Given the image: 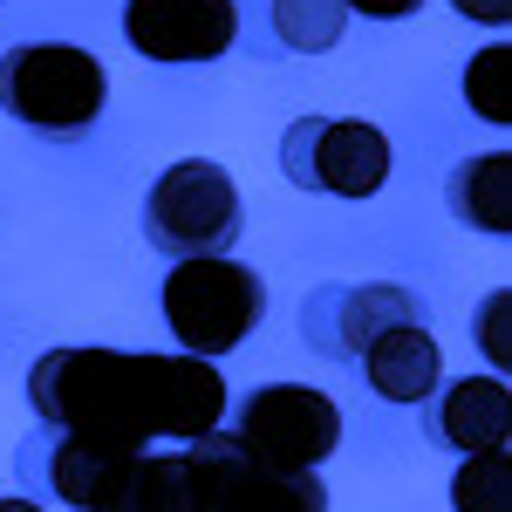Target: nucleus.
Wrapping results in <instances>:
<instances>
[{
  "label": "nucleus",
  "instance_id": "5",
  "mask_svg": "<svg viewBox=\"0 0 512 512\" xmlns=\"http://www.w3.org/2000/svg\"><path fill=\"white\" fill-rule=\"evenodd\" d=\"M267 321V280L239 267L233 253L212 260H171L164 274V328L178 335L185 355H226Z\"/></svg>",
  "mask_w": 512,
  "mask_h": 512
},
{
  "label": "nucleus",
  "instance_id": "14",
  "mask_svg": "<svg viewBox=\"0 0 512 512\" xmlns=\"http://www.w3.org/2000/svg\"><path fill=\"white\" fill-rule=\"evenodd\" d=\"M267 7H274V41L294 55H328L349 28L342 0H267Z\"/></svg>",
  "mask_w": 512,
  "mask_h": 512
},
{
  "label": "nucleus",
  "instance_id": "17",
  "mask_svg": "<svg viewBox=\"0 0 512 512\" xmlns=\"http://www.w3.org/2000/svg\"><path fill=\"white\" fill-rule=\"evenodd\" d=\"M478 355L492 362V369H506L512 376V294H485L478 301Z\"/></svg>",
  "mask_w": 512,
  "mask_h": 512
},
{
  "label": "nucleus",
  "instance_id": "3",
  "mask_svg": "<svg viewBox=\"0 0 512 512\" xmlns=\"http://www.w3.org/2000/svg\"><path fill=\"white\" fill-rule=\"evenodd\" d=\"M110 103V76L89 48L69 41H21L0 55V110L55 144H76L89 137V123L103 117Z\"/></svg>",
  "mask_w": 512,
  "mask_h": 512
},
{
  "label": "nucleus",
  "instance_id": "9",
  "mask_svg": "<svg viewBox=\"0 0 512 512\" xmlns=\"http://www.w3.org/2000/svg\"><path fill=\"white\" fill-rule=\"evenodd\" d=\"M123 35L151 62H219L239 41L233 0H130Z\"/></svg>",
  "mask_w": 512,
  "mask_h": 512
},
{
  "label": "nucleus",
  "instance_id": "19",
  "mask_svg": "<svg viewBox=\"0 0 512 512\" xmlns=\"http://www.w3.org/2000/svg\"><path fill=\"white\" fill-rule=\"evenodd\" d=\"M342 7H355V14H369V21H403V14H417L424 0H342Z\"/></svg>",
  "mask_w": 512,
  "mask_h": 512
},
{
  "label": "nucleus",
  "instance_id": "13",
  "mask_svg": "<svg viewBox=\"0 0 512 512\" xmlns=\"http://www.w3.org/2000/svg\"><path fill=\"white\" fill-rule=\"evenodd\" d=\"M444 205H451V219H465L472 233L512 239V158L506 151L465 158L451 178H444Z\"/></svg>",
  "mask_w": 512,
  "mask_h": 512
},
{
  "label": "nucleus",
  "instance_id": "15",
  "mask_svg": "<svg viewBox=\"0 0 512 512\" xmlns=\"http://www.w3.org/2000/svg\"><path fill=\"white\" fill-rule=\"evenodd\" d=\"M451 512H512V451H478L451 472Z\"/></svg>",
  "mask_w": 512,
  "mask_h": 512
},
{
  "label": "nucleus",
  "instance_id": "20",
  "mask_svg": "<svg viewBox=\"0 0 512 512\" xmlns=\"http://www.w3.org/2000/svg\"><path fill=\"white\" fill-rule=\"evenodd\" d=\"M0 512H41L35 499H14V492H7V499H0Z\"/></svg>",
  "mask_w": 512,
  "mask_h": 512
},
{
  "label": "nucleus",
  "instance_id": "2",
  "mask_svg": "<svg viewBox=\"0 0 512 512\" xmlns=\"http://www.w3.org/2000/svg\"><path fill=\"white\" fill-rule=\"evenodd\" d=\"M164 512H328V485L321 472L260 465L226 431H205L164 451Z\"/></svg>",
  "mask_w": 512,
  "mask_h": 512
},
{
  "label": "nucleus",
  "instance_id": "6",
  "mask_svg": "<svg viewBox=\"0 0 512 512\" xmlns=\"http://www.w3.org/2000/svg\"><path fill=\"white\" fill-rule=\"evenodd\" d=\"M246 233V205L226 164L212 158H178L158 171V185L144 198V239L164 260H212L233 253V239Z\"/></svg>",
  "mask_w": 512,
  "mask_h": 512
},
{
  "label": "nucleus",
  "instance_id": "18",
  "mask_svg": "<svg viewBox=\"0 0 512 512\" xmlns=\"http://www.w3.org/2000/svg\"><path fill=\"white\" fill-rule=\"evenodd\" d=\"M465 21H485V28H506L512 21V0H451Z\"/></svg>",
  "mask_w": 512,
  "mask_h": 512
},
{
  "label": "nucleus",
  "instance_id": "7",
  "mask_svg": "<svg viewBox=\"0 0 512 512\" xmlns=\"http://www.w3.org/2000/svg\"><path fill=\"white\" fill-rule=\"evenodd\" d=\"M239 451H253L260 465H287V472H315L321 458H335L342 444V403L308 383H260L233 403Z\"/></svg>",
  "mask_w": 512,
  "mask_h": 512
},
{
  "label": "nucleus",
  "instance_id": "12",
  "mask_svg": "<svg viewBox=\"0 0 512 512\" xmlns=\"http://www.w3.org/2000/svg\"><path fill=\"white\" fill-rule=\"evenodd\" d=\"M369 390L383 403H431V390L444 383V355H437L431 328L424 321H403V328H383L369 349L355 355Z\"/></svg>",
  "mask_w": 512,
  "mask_h": 512
},
{
  "label": "nucleus",
  "instance_id": "1",
  "mask_svg": "<svg viewBox=\"0 0 512 512\" xmlns=\"http://www.w3.org/2000/svg\"><path fill=\"white\" fill-rule=\"evenodd\" d=\"M28 403L48 431L151 451L158 437L192 444L226 417V376L205 355L144 349H48L28 369Z\"/></svg>",
  "mask_w": 512,
  "mask_h": 512
},
{
  "label": "nucleus",
  "instance_id": "16",
  "mask_svg": "<svg viewBox=\"0 0 512 512\" xmlns=\"http://www.w3.org/2000/svg\"><path fill=\"white\" fill-rule=\"evenodd\" d=\"M465 103H472V117L499 123L512 130V48H478L472 62H465Z\"/></svg>",
  "mask_w": 512,
  "mask_h": 512
},
{
  "label": "nucleus",
  "instance_id": "8",
  "mask_svg": "<svg viewBox=\"0 0 512 512\" xmlns=\"http://www.w3.org/2000/svg\"><path fill=\"white\" fill-rule=\"evenodd\" d=\"M390 137L362 117H301L280 137V171L301 192H328V198H376L390 178Z\"/></svg>",
  "mask_w": 512,
  "mask_h": 512
},
{
  "label": "nucleus",
  "instance_id": "4",
  "mask_svg": "<svg viewBox=\"0 0 512 512\" xmlns=\"http://www.w3.org/2000/svg\"><path fill=\"white\" fill-rule=\"evenodd\" d=\"M21 465L76 512H164V451H123L103 437L41 424Z\"/></svg>",
  "mask_w": 512,
  "mask_h": 512
},
{
  "label": "nucleus",
  "instance_id": "11",
  "mask_svg": "<svg viewBox=\"0 0 512 512\" xmlns=\"http://www.w3.org/2000/svg\"><path fill=\"white\" fill-rule=\"evenodd\" d=\"M437 403H424V431L437 451H512V390L506 376H458L451 390H431Z\"/></svg>",
  "mask_w": 512,
  "mask_h": 512
},
{
  "label": "nucleus",
  "instance_id": "10",
  "mask_svg": "<svg viewBox=\"0 0 512 512\" xmlns=\"http://www.w3.org/2000/svg\"><path fill=\"white\" fill-rule=\"evenodd\" d=\"M403 321H424V301L396 280H376V287H321L308 301V342L315 355H335V362H355L383 328H403Z\"/></svg>",
  "mask_w": 512,
  "mask_h": 512
}]
</instances>
